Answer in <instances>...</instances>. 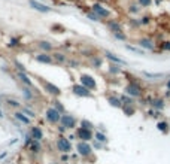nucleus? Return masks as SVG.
<instances>
[{
	"label": "nucleus",
	"mask_w": 170,
	"mask_h": 164,
	"mask_svg": "<svg viewBox=\"0 0 170 164\" xmlns=\"http://www.w3.org/2000/svg\"><path fill=\"white\" fill-rule=\"evenodd\" d=\"M124 94L130 95L133 99H142L145 95V88L139 81H130L127 85L124 86Z\"/></svg>",
	"instance_id": "obj_1"
},
{
	"label": "nucleus",
	"mask_w": 170,
	"mask_h": 164,
	"mask_svg": "<svg viewBox=\"0 0 170 164\" xmlns=\"http://www.w3.org/2000/svg\"><path fill=\"white\" fill-rule=\"evenodd\" d=\"M55 148H57V151H58L60 154H70L72 149H73L72 142H70L66 136H61V134H60L58 137H57V140H55Z\"/></svg>",
	"instance_id": "obj_2"
},
{
	"label": "nucleus",
	"mask_w": 170,
	"mask_h": 164,
	"mask_svg": "<svg viewBox=\"0 0 170 164\" xmlns=\"http://www.w3.org/2000/svg\"><path fill=\"white\" fill-rule=\"evenodd\" d=\"M90 9H91V12H94L97 17L100 18V21H104V19L108 21L112 17V12L108 8H104L102 3H93Z\"/></svg>",
	"instance_id": "obj_3"
},
{
	"label": "nucleus",
	"mask_w": 170,
	"mask_h": 164,
	"mask_svg": "<svg viewBox=\"0 0 170 164\" xmlns=\"http://www.w3.org/2000/svg\"><path fill=\"white\" fill-rule=\"evenodd\" d=\"M93 146H91V143L90 142H78L76 143V154L79 157H82V158H90V157L93 155Z\"/></svg>",
	"instance_id": "obj_4"
},
{
	"label": "nucleus",
	"mask_w": 170,
	"mask_h": 164,
	"mask_svg": "<svg viewBox=\"0 0 170 164\" xmlns=\"http://www.w3.org/2000/svg\"><path fill=\"white\" fill-rule=\"evenodd\" d=\"M60 125H63L66 130H76V125H78V120L70 115V113H63L61 115V120H60Z\"/></svg>",
	"instance_id": "obj_5"
},
{
	"label": "nucleus",
	"mask_w": 170,
	"mask_h": 164,
	"mask_svg": "<svg viewBox=\"0 0 170 164\" xmlns=\"http://www.w3.org/2000/svg\"><path fill=\"white\" fill-rule=\"evenodd\" d=\"M45 120L46 122H49L52 125H58L60 124V120H61V113L58 111H55L54 107H48L46 111H45Z\"/></svg>",
	"instance_id": "obj_6"
},
{
	"label": "nucleus",
	"mask_w": 170,
	"mask_h": 164,
	"mask_svg": "<svg viewBox=\"0 0 170 164\" xmlns=\"http://www.w3.org/2000/svg\"><path fill=\"white\" fill-rule=\"evenodd\" d=\"M79 84L84 85L85 88L90 90V91L97 90V82H96V79H94L91 75H88V73H84V75L79 76Z\"/></svg>",
	"instance_id": "obj_7"
},
{
	"label": "nucleus",
	"mask_w": 170,
	"mask_h": 164,
	"mask_svg": "<svg viewBox=\"0 0 170 164\" xmlns=\"http://www.w3.org/2000/svg\"><path fill=\"white\" fill-rule=\"evenodd\" d=\"M39 82L42 84L43 90L48 93V94H51L52 97H60V94H61V90H60L57 85H54L52 82H49V81H45V79H39Z\"/></svg>",
	"instance_id": "obj_8"
},
{
	"label": "nucleus",
	"mask_w": 170,
	"mask_h": 164,
	"mask_svg": "<svg viewBox=\"0 0 170 164\" xmlns=\"http://www.w3.org/2000/svg\"><path fill=\"white\" fill-rule=\"evenodd\" d=\"M137 46H139L140 49H143V51H155L157 43L154 42L151 37L145 36V37H140V39L137 40Z\"/></svg>",
	"instance_id": "obj_9"
},
{
	"label": "nucleus",
	"mask_w": 170,
	"mask_h": 164,
	"mask_svg": "<svg viewBox=\"0 0 170 164\" xmlns=\"http://www.w3.org/2000/svg\"><path fill=\"white\" fill-rule=\"evenodd\" d=\"M76 139L81 140V142H91L94 139V133L91 130L82 128V127H76Z\"/></svg>",
	"instance_id": "obj_10"
},
{
	"label": "nucleus",
	"mask_w": 170,
	"mask_h": 164,
	"mask_svg": "<svg viewBox=\"0 0 170 164\" xmlns=\"http://www.w3.org/2000/svg\"><path fill=\"white\" fill-rule=\"evenodd\" d=\"M72 93L76 95V97H93V93L90 91V90H87L84 85H81V84H75V85L72 86Z\"/></svg>",
	"instance_id": "obj_11"
},
{
	"label": "nucleus",
	"mask_w": 170,
	"mask_h": 164,
	"mask_svg": "<svg viewBox=\"0 0 170 164\" xmlns=\"http://www.w3.org/2000/svg\"><path fill=\"white\" fill-rule=\"evenodd\" d=\"M106 28L111 32V35L118 33V32H124L122 23L118 21V19H108V21H106Z\"/></svg>",
	"instance_id": "obj_12"
},
{
	"label": "nucleus",
	"mask_w": 170,
	"mask_h": 164,
	"mask_svg": "<svg viewBox=\"0 0 170 164\" xmlns=\"http://www.w3.org/2000/svg\"><path fill=\"white\" fill-rule=\"evenodd\" d=\"M28 5H30V8L32 9L40 12V14H48V12H51V8H49V6L43 5V3L37 2V0H28Z\"/></svg>",
	"instance_id": "obj_13"
},
{
	"label": "nucleus",
	"mask_w": 170,
	"mask_h": 164,
	"mask_svg": "<svg viewBox=\"0 0 170 164\" xmlns=\"http://www.w3.org/2000/svg\"><path fill=\"white\" fill-rule=\"evenodd\" d=\"M36 46L40 52H46V54L54 52V45L49 40H39V42H36Z\"/></svg>",
	"instance_id": "obj_14"
},
{
	"label": "nucleus",
	"mask_w": 170,
	"mask_h": 164,
	"mask_svg": "<svg viewBox=\"0 0 170 164\" xmlns=\"http://www.w3.org/2000/svg\"><path fill=\"white\" fill-rule=\"evenodd\" d=\"M34 60L40 64H54L51 54H46V52H39L37 55H34Z\"/></svg>",
	"instance_id": "obj_15"
},
{
	"label": "nucleus",
	"mask_w": 170,
	"mask_h": 164,
	"mask_svg": "<svg viewBox=\"0 0 170 164\" xmlns=\"http://www.w3.org/2000/svg\"><path fill=\"white\" fill-rule=\"evenodd\" d=\"M28 136L32 137V140L42 142V139H43V130L40 128V127H37V125H33V127H30V133H28Z\"/></svg>",
	"instance_id": "obj_16"
},
{
	"label": "nucleus",
	"mask_w": 170,
	"mask_h": 164,
	"mask_svg": "<svg viewBox=\"0 0 170 164\" xmlns=\"http://www.w3.org/2000/svg\"><path fill=\"white\" fill-rule=\"evenodd\" d=\"M151 107H152L154 111L163 112L164 107H166V99H164V97H154L152 103H151Z\"/></svg>",
	"instance_id": "obj_17"
},
{
	"label": "nucleus",
	"mask_w": 170,
	"mask_h": 164,
	"mask_svg": "<svg viewBox=\"0 0 170 164\" xmlns=\"http://www.w3.org/2000/svg\"><path fill=\"white\" fill-rule=\"evenodd\" d=\"M17 78H18V81L21 82V85L33 88V81L30 79V76L27 75L26 72H17Z\"/></svg>",
	"instance_id": "obj_18"
},
{
	"label": "nucleus",
	"mask_w": 170,
	"mask_h": 164,
	"mask_svg": "<svg viewBox=\"0 0 170 164\" xmlns=\"http://www.w3.org/2000/svg\"><path fill=\"white\" fill-rule=\"evenodd\" d=\"M51 55H52V60H54V63L55 64H66L67 63V55L64 54V52H61V51H55V52H51Z\"/></svg>",
	"instance_id": "obj_19"
},
{
	"label": "nucleus",
	"mask_w": 170,
	"mask_h": 164,
	"mask_svg": "<svg viewBox=\"0 0 170 164\" xmlns=\"http://www.w3.org/2000/svg\"><path fill=\"white\" fill-rule=\"evenodd\" d=\"M104 57L111 61V63H115V64H119V66H122V64L125 66V64H127V61L119 58L117 54H113V52H111V51H104Z\"/></svg>",
	"instance_id": "obj_20"
},
{
	"label": "nucleus",
	"mask_w": 170,
	"mask_h": 164,
	"mask_svg": "<svg viewBox=\"0 0 170 164\" xmlns=\"http://www.w3.org/2000/svg\"><path fill=\"white\" fill-rule=\"evenodd\" d=\"M21 94H23L26 102H33L34 100V91H33V88H30V86L21 85Z\"/></svg>",
	"instance_id": "obj_21"
},
{
	"label": "nucleus",
	"mask_w": 170,
	"mask_h": 164,
	"mask_svg": "<svg viewBox=\"0 0 170 164\" xmlns=\"http://www.w3.org/2000/svg\"><path fill=\"white\" fill-rule=\"evenodd\" d=\"M27 148H28V151H30L33 155H39V154L42 152V145H40V142H37V140H32Z\"/></svg>",
	"instance_id": "obj_22"
},
{
	"label": "nucleus",
	"mask_w": 170,
	"mask_h": 164,
	"mask_svg": "<svg viewBox=\"0 0 170 164\" xmlns=\"http://www.w3.org/2000/svg\"><path fill=\"white\" fill-rule=\"evenodd\" d=\"M157 130L163 133V134H169L170 133V124L169 121H166V120H160V121L157 122Z\"/></svg>",
	"instance_id": "obj_23"
},
{
	"label": "nucleus",
	"mask_w": 170,
	"mask_h": 164,
	"mask_svg": "<svg viewBox=\"0 0 170 164\" xmlns=\"http://www.w3.org/2000/svg\"><path fill=\"white\" fill-rule=\"evenodd\" d=\"M14 118H15V120H18V121L21 122V124H26V125H30V124H32V120H30L27 115H24V113L21 112V111H17V112H14Z\"/></svg>",
	"instance_id": "obj_24"
},
{
	"label": "nucleus",
	"mask_w": 170,
	"mask_h": 164,
	"mask_svg": "<svg viewBox=\"0 0 170 164\" xmlns=\"http://www.w3.org/2000/svg\"><path fill=\"white\" fill-rule=\"evenodd\" d=\"M109 69H108V72L111 73L112 76H118V75H121L122 73V67L119 66V64H115V63H109V66H108Z\"/></svg>",
	"instance_id": "obj_25"
},
{
	"label": "nucleus",
	"mask_w": 170,
	"mask_h": 164,
	"mask_svg": "<svg viewBox=\"0 0 170 164\" xmlns=\"http://www.w3.org/2000/svg\"><path fill=\"white\" fill-rule=\"evenodd\" d=\"M103 64V58L100 55H93L91 58H90V66L93 67V69H100Z\"/></svg>",
	"instance_id": "obj_26"
},
{
	"label": "nucleus",
	"mask_w": 170,
	"mask_h": 164,
	"mask_svg": "<svg viewBox=\"0 0 170 164\" xmlns=\"http://www.w3.org/2000/svg\"><path fill=\"white\" fill-rule=\"evenodd\" d=\"M127 11H128V14H130L131 17H136V15H139V14L142 12V8L137 5L136 2H133V3H130V5H128Z\"/></svg>",
	"instance_id": "obj_27"
},
{
	"label": "nucleus",
	"mask_w": 170,
	"mask_h": 164,
	"mask_svg": "<svg viewBox=\"0 0 170 164\" xmlns=\"http://www.w3.org/2000/svg\"><path fill=\"white\" fill-rule=\"evenodd\" d=\"M108 103L111 104L112 107H117V109H121V107H122V103H121L118 95H108Z\"/></svg>",
	"instance_id": "obj_28"
},
{
	"label": "nucleus",
	"mask_w": 170,
	"mask_h": 164,
	"mask_svg": "<svg viewBox=\"0 0 170 164\" xmlns=\"http://www.w3.org/2000/svg\"><path fill=\"white\" fill-rule=\"evenodd\" d=\"M121 111H122V113H124L125 116H133V115L136 113V106H134V104H127V106H122Z\"/></svg>",
	"instance_id": "obj_29"
},
{
	"label": "nucleus",
	"mask_w": 170,
	"mask_h": 164,
	"mask_svg": "<svg viewBox=\"0 0 170 164\" xmlns=\"http://www.w3.org/2000/svg\"><path fill=\"white\" fill-rule=\"evenodd\" d=\"M94 140H97V142H100L103 145H106L108 142H109V139L106 136V133H103V131H96L94 133Z\"/></svg>",
	"instance_id": "obj_30"
},
{
	"label": "nucleus",
	"mask_w": 170,
	"mask_h": 164,
	"mask_svg": "<svg viewBox=\"0 0 170 164\" xmlns=\"http://www.w3.org/2000/svg\"><path fill=\"white\" fill-rule=\"evenodd\" d=\"M52 107H54L55 111H58L61 115H63V113H66V107H64V104L61 103L58 99H54V100H52Z\"/></svg>",
	"instance_id": "obj_31"
},
{
	"label": "nucleus",
	"mask_w": 170,
	"mask_h": 164,
	"mask_svg": "<svg viewBox=\"0 0 170 164\" xmlns=\"http://www.w3.org/2000/svg\"><path fill=\"white\" fill-rule=\"evenodd\" d=\"M119 100H121L122 106H127V104H134V99H133V97H130V95H127V94H124V93L119 95Z\"/></svg>",
	"instance_id": "obj_32"
},
{
	"label": "nucleus",
	"mask_w": 170,
	"mask_h": 164,
	"mask_svg": "<svg viewBox=\"0 0 170 164\" xmlns=\"http://www.w3.org/2000/svg\"><path fill=\"white\" fill-rule=\"evenodd\" d=\"M125 49L130 52H133V54H137V55H143L145 54L143 49H140L139 46H133V45H130V43H125Z\"/></svg>",
	"instance_id": "obj_33"
},
{
	"label": "nucleus",
	"mask_w": 170,
	"mask_h": 164,
	"mask_svg": "<svg viewBox=\"0 0 170 164\" xmlns=\"http://www.w3.org/2000/svg\"><path fill=\"white\" fill-rule=\"evenodd\" d=\"M19 45H21V40H19V37H17V36H12V37L9 39V43H8L9 48H18Z\"/></svg>",
	"instance_id": "obj_34"
},
{
	"label": "nucleus",
	"mask_w": 170,
	"mask_h": 164,
	"mask_svg": "<svg viewBox=\"0 0 170 164\" xmlns=\"http://www.w3.org/2000/svg\"><path fill=\"white\" fill-rule=\"evenodd\" d=\"M79 127H82V128H87V130H91L93 131L94 130V124L91 121H88V120H81V122H79Z\"/></svg>",
	"instance_id": "obj_35"
},
{
	"label": "nucleus",
	"mask_w": 170,
	"mask_h": 164,
	"mask_svg": "<svg viewBox=\"0 0 170 164\" xmlns=\"http://www.w3.org/2000/svg\"><path fill=\"white\" fill-rule=\"evenodd\" d=\"M112 37L115 39V40H119V42H125L127 40V35L124 33V32H118V33H113Z\"/></svg>",
	"instance_id": "obj_36"
},
{
	"label": "nucleus",
	"mask_w": 170,
	"mask_h": 164,
	"mask_svg": "<svg viewBox=\"0 0 170 164\" xmlns=\"http://www.w3.org/2000/svg\"><path fill=\"white\" fill-rule=\"evenodd\" d=\"M6 106L8 107H14V109H19L21 107V103L18 100H14V99H8L6 100Z\"/></svg>",
	"instance_id": "obj_37"
},
{
	"label": "nucleus",
	"mask_w": 170,
	"mask_h": 164,
	"mask_svg": "<svg viewBox=\"0 0 170 164\" xmlns=\"http://www.w3.org/2000/svg\"><path fill=\"white\" fill-rule=\"evenodd\" d=\"M85 15H87V18H88L90 21H94V23H100V18L97 17L94 12H91V9H90V11H87V12H85Z\"/></svg>",
	"instance_id": "obj_38"
},
{
	"label": "nucleus",
	"mask_w": 170,
	"mask_h": 164,
	"mask_svg": "<svg viewBox=\"0 0 170 164\" xmlns=\"http://www.w3.org/2000/svg\"><path fill=\"white\" fill-rule=\"evenodd\" d=\"M21 112L24 113V115H27L30 120H32V118H36V113H34L33 111L30 109V107H26V106H23V107H21Z\"/></svg>",
	"instance_id": "obj_39"
},
{
	"label": "nucleus",
	"mask_w": 170,
	"mask_h": 164,
	"mask_svg": "<svg viewBox=\"0 0 170 164\" xmlns=\"http://www.w3.org/2000/svg\"><path fill=\"white\" fill-rule=\"evenodd\" d=\"M136 3L142 9H146V8H149V6L152 5V0H136Z\"/></svg>",
	"instance_id": "obj_40"
},
{
	"label": "nucleus",
	"mask_w": 170,
	"mask_h": 164,
	"mask_svg": "<svg viewBox=\"0 0 170 164\" xmlns=\"http://www.w3.org/2000/svg\"><path fill=\"white\" fill-rule=\"evenodd\" d=\"M140 19V26L142 27H146L151 24V15H143L142 18H139Z\"/></svg>",
	"instance_id": "obj_41"
},
{
	"label": "nucleus",
	"mask_w": 170,
	"mask_h": 164,
	"mask_svg": "<svg viewBox=\"0 0 170 164\" xmlns=\"http://www.w3.org/2000/svg\"><path fill=\"white\" fill-rule=\"evenodd\" d=\"M128 23H130V26L133 27V28H140V27H142V26H140V19L136 18V17H133L130 21H128Z\"/></svg>",
	"instance_id": "obj_42"
},
{
	"label": "nucleus",
	"mask_w": 170,
	"mask_h": 164,
	"mask_svg": "<svg viewBox=\"0 0 170 164\" xmlns=\"http://www.w3.org/2000/svg\"><path fill=\"white\" fill-rule=\"evenodd\" d=\"M91 146H93V149H97V151H103L104 149V145L103 143H100V142H97V140H91Z\"/></svg>",
	"instance_id": "obj_43"
},
{
	"label": "nucleus",
	"mask_w": 170,
	"mask_h": 164,
	"mask_svg": "<svg viewBox=\"0 0 170 164\" xmlns=\"http://www.w3.org/2000/svg\"><path fill=\"white\" fill-rule=\"evenodd\" d=\"M66 64H67L69 67H72V69H78V67H79V61L75 60V58H70V60H67V63H66Z\"/></svg>",
	"instance_id": "obj_44"
},
{
	"label": "nucleus",
	"mask_w": 170,
	"mask_h": 164,
	"mask_svg": "<svg viewBox=\"0 0 170 164\" xmlns=\"http://www.w3.org/2000/svg\"><path fill=\"white\" fill-rule=\"evenodd\" d=\"M160 48H161V51H170V40L163 42L161 45H160Z\"/></svg>",
	"instance_id": "obj_45"
},
{
	"label": "nucleus",
	"mask_w": 170,
	"mask_h": 164,
	"mask_svg": "<svg viewBox=\"0 0 170 164\" xmlns=\"http://www.w3.org/2000/svg\"><path fill=\"white\" fill-rule=\"evenodd\" d=\"M69 160H70L69 154H61V157H60V163H69Z\"/></svg>",
	"instance_id": "obj_46"
},
{
	"label": "nucleus",
	"mask_w": 170,
	"mask_h": 164,
	"mask_svg": "<svg viewBox=\"0 0 170 164\" xmlns=\"http://www.w3.org/2000/svg\"><path fill=\"white\" fill-rule=\"evenodd\" d=\"M15 66H17V69L18 72H26V67L21 64V63H18V61H15Z\"/></svg>",
	"instance_id": "obj_47"
},
{
	"label": "nucleus",
	"mask_w": 170,
	"mask_h": 164,
	"mask_svg": "<svg viewBox=\"0 0 170 164\" xmlns=\"http://www.w3.org/2000/svg\"><path fill=\"white\" fill-rule=\"evenodd\" d=\"M51 28H52V30H60V33H63V32H64V28H63L61 26H58V24H54Z\"/></svg>",
	"instance_id": "obj_48"
},
{
	"label": "nucleus",
	"mask_w": 170,
	"mask_h": 164,
	"mask_svg": "<svg viewBox=\"0 0 170 164\" xmlns=\"http://www.w3.org/2000/svg\"><path fill=\"white\" fill-rule=\"evenodd\" d=\"M57 130H58L60 133H61V136H64V133H66V131H67V130L64 128V127H63V125H60V124H58V125H57Z\"/></svg>",
	"instance_id": "obj_49"
},
{
	"label": "nucleus",
	"mask_w": 170,
	"mask_h": 164,
	"mask_svg": "<svg viewBox=\"0 0 170 164\" xmlns=\"http://www.w3.org/2000/svg\"><path fill=\"white\" fill-rule=\"evenodd\" d=\"M166 86H167V90L170 91V78L167 79V81H166Z\"/></svg>",
	"instance_id": "obj_50"
},
{
	"label": "nucleus",
	"mask_w": 170,
	"mask_h": 164,
	"mask_svg": "<svg viewBox=\"0 0 170 164\" xmlns=\"http://www.w3.org/2000/svg\"><path fill=\"white\" fill-rule=\"evenodd\" d=\"M49 164H61V163H58V161H52V163H49Z\"/></svg>",
	"instance_id": "obj_51"
},
{
	"label": "nucleus",
	"mask_w": 170,
	"mask_h": 164,
	"mask_svg": "<svg viewBox=\"0 0 170 164\" xmlns=\"http://www.w3.org/2000/svg\"><path fill=\"white\" fill-rule=\"evenodd\" d=\"M0 118H3V113H2V111H0Z\"/></svg>",
	"instance_id": "obj_52"
},
{
	"label": "nucleus",
	"mask_w": 170,
	"mask_h": 164,
	"mask_svg": "<svg viewBox=\"0 0 170 164\" xmlns=\"http://www.w3.org/2000/svg\"><path fill=\"white\" fill-rule=\"evenodd\" d=\"M66 2H73V0H66Z\"/></svg>",
	"instance_id": "obj_53"
},
{
	"label": "nucleus",
	"mask_w": 170,
	"mask_h": 164,
	"mask_svg": "<svg viewBox=\"0 0 170 164\" xmlns=\"http://www.w3.org/2000/svg\"><path fill=\"white\" fill-rule=\"evenodd\" d=\"M63 164H70V163H63Z\"/></svg>",
	"instance_id": "obj_54"
},
{
	"label": "nucleus",
	"mask_w": 170,
	"mask_h": 164,
	"mask_svg": "<svg viewBox=\"0 0 170 164\" xmlns=\"http://www.w3.org/2000/svg\"><path fill=\"white\" fill-rule=\"evenodd\" d=\"M133 2H136V0H133Z\"/></svg>",
	"instance_id": "obj_55"
}]
</instances>
